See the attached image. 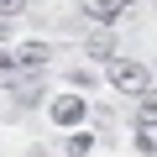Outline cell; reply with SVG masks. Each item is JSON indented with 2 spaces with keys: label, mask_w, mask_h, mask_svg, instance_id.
I'll return each mask as SVG.
<instances>
[{
  "label": "cell",
  "mask_w": 157,
  "mask_h": 157,
  "mask_svg": "<svg viewBox=\"0 0 157 157\" xmlns=\"http://www.w3.org/2000/svg\"><path fill=\"white\" fill-rule=\"evenodd\" d=\"M110 84H115L121 94H147V89H152V73H147L141 63H110Z\"/></svg>",
  "instance_id": "obj_1"
},
{
  "label": "cell",
  "mask_w": 157,
  "mask_h": 157,
  "mask_svg": "<svg viewBox=\"0 0 157 157\" xmlns=\"http://www.w3.org/2000/svg\"><path fill=\"white\" fill-rule=\"evenodd\" d=\"M78 11H84L89 21H100V26H110V21H121L131 11V0H78Z\"/></svg>",
  "instance_id": "obj_2"
},
{
  "label": "cell",
  "mask_w": 157,
  "mask_h": 157,
  "mask_svg": "<svg viewBox=\"0 0 157 157\" xmlns=\"http://www.w3.org/2000/svg\"><path fill=\"white\" fill-rule=\"evenodd\" d=\"M47 115H52L58 126H78V121H84V94H58V100L47 105Z\"/></svg>",
  "instance_id": "obj_3"
},
{
  "label": "cell",
  "mask_w": 157,
  "mask_h": 157,
  "mask_svg": "<svg viewBox=\"0 0 157 157\" xmlns=\"http://www.w3.org/2000/svg\"><path fill=\"white\" fill-rule=\"evenodd\" d=\"M11 94H16V105H37V100H42V78H37V68H26V73L16 78Z\"/></svg>",
  "instance_id": "obj_4"
},
{
  "label": "cell",
  "mask_w": 157,
  "mask_h": 157,
  "mask_svg": "<svg viewBox=\"0 0 157 157\" xmlns=\"http://www.w3.org/2000/svg\"><path fill=\"white\" fill-rule=\"evenodd\" d=\"M16 68H37V73H42V68H47V42H26V47L16 52Z\"/></svg>",
  "instance_id": "obj_5"
},
{
  "label": "cell",
  "mask_w": 157,
  "mask_h": 157,
  "mask_svg": "<svg viewBox=\"0 0 157 157\" xmlns=\"http://www.w3.org/2000/svg\"><path fill=\"white\" fill-rule=\"evenodd\" d=\"M84 52H89V58H105V63H110V58H115V37H110V32H94V37L84 42Z\"/></svg>",
  "instance_id": "obj_6"
},
{
  "label": "cell",
  "mask_w": 157,
  "mask_h": 157,
  "mask_svg": "<svg viewBox=\"0 0 157 157\" xmlns=\"http://www.w3.org/2000/svg\"><path fill=\"white\" fill-rule=\"evenodd\" d=\"M136 126H147V131L157 126V94H152V89L136 94Z\"/></svg>",
  "instance_id": "obj_7"
},
{
  "label": "cell",
  "mask_w": 157,
  "mask_h": 157,
  "mask_svg": "<svg viewBox=\"0 0 157 157\" xmlns=\"http://www.w3.org/2000/svg\"><path fill=\"white\" fill-rule=\"evenodd\" d=\"M68 152H94V136H89V131H78V136H68Z\"/></svg>",
  "instance_id": "obj_8"
},
{
  "label": "cell",
  "mask_w": 157,
  "mask_h": 157,
  "mask_svg": "<svg viewBox=\"0 0 157 157\" xmlns=\"http://www.w3.org/2000/svg\"><path fill=\"white\" fill-rule=\"evenodd\" d=\"M6 73H16V52H6V42H0V78Z\"/></svg>",
  "instance_id": "obj_9"
},
{
  "label": "cell",
  "mask_w": 157,
  "mask_h": 157,
  "mask_svg": "<svg viewBox=\"0 0 157 157\" xmlns=\"http://www.w3.org/2000/svg\"><path fill=\"white\" fill-rule=\"evenodd\" d=\"M21 6H26V0H0V11H6V16H16Z\"/></svg>",
  "instance_id": "obj_10"
},
{
  "label": "cell",
  "mask_w": 157,
  "mask_h": 157,
  "mask_svg": "<svg viewBox=\"0 0 157 157\" xmlns=\"http://www.w3.org/2000/svg\"><path fill=\"white\" fill-rule=\"evenodd\" d=\"M6 37H11V16L0 11V42H6Z\"/></svg>",
  "instance_id": "obj_11"
}]
</instances>
